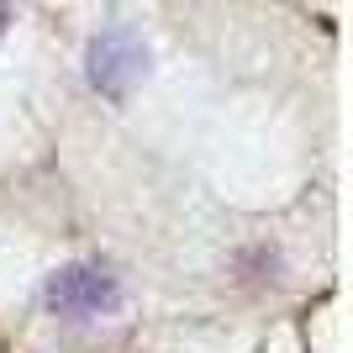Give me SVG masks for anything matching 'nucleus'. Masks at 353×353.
Instances as JSON below:
<instances>
[{
	"instance_id": "f257e3e1",
	"label": "nucleus",
	"mask_w": 353,
	"mask_h": 353,
	"mask_svg": "<svg viewBox=\"0 0 353 353\" xmlns=\"http://www.w3.org/2000/svg\"><path fill=\"white\" fill-rule=\"evenodd\" d=\"M85 63H90V85L101 90V95L127 101V95H132V85L148 74V48L137 43L127 27H111V32H101V37L90 43Z\"/></svg>"
},
{
	"instance_id": "7ed1b4c3",
	"label": "nucleus",
	"mask_w": 353,
	"mask_h": 353,
	"mask_svg": "<svg viewBox=\"0 0 353 353\" xmlns=\"http://www.w3.org/2000/svg\"><path fill=\"white\" fill-rule=\"evenodd\" d=\"M0 27H6V0H0Z\"/></svg>"
},
{
	"instance_id": "f03ea898",
	"label": "nucleus",
	"mask_w": 353,
	"mask_h": 353,
	"mask_svg": "<svg viewBox=\"0 0 353 353\" xmlns=\"http://www.w3.org/2000/svg\"><path fill=\"white\" fill-rule=\"evenodd\" d=\"M121 301V285L95 264H69L48 280V306L59 316H101Z\"/></svg>"
}]
</instances>
